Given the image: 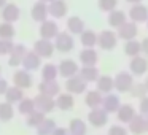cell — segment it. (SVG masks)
I'll use <instances>...</instances> for the list:
<instances>
[{
  "mask_svg": "<svg viewBox=\"0 0 148 135\" xmlns=\"http://www.w3.org/2000/svg\"><path fill=\"white\" fill-rule=\"evenodd\" d=\"M118 40H119L118 35H116L113 30L105 29L99 33V42H97V45H99V48L103 49V51H112V49L116 48Z\"/></svg>",
  "mask_w": 148,
  "mask_h": 135,
  "instance_id": "3",
  "label": "cell"
},
{
  "mask_svg": "<svg viewBox=\"0 0 148 135\" xmlns=\"http://www.w3.org/2000/svg\"><path fill=\"white\" fill-rule=\"evenodd\" d=\"M126 21H127V16H126V13L121 10H113L112 13H108V16H107V22H108V26L112 27V29H119Z\"/></svg>",
  "mask_w": 148,
  "mask_h": 135,
  "instance_id": "25",
  "label": "cell"
},
{
  "mask_svg": "<svg viewBox=\"0 0 148 135\" xmlns=\"http://www.w3.org/2000/svg\"><path fill=\"white\" fill-rule=\"evenodd\" d=\"M97 5H99L100 11H103V13H112L118 7V0H97Z\"/></svg>",
  "mask_w": 148,
  "mask_h": 135,
  "instance_id": "40",
  "label": "cell"
},
{
  "mask_svg": "<svg viewBox=\"0 0 148 135\" xmlns=\"http://www.w3.org/2000/svg\"><path fill=\"white\" fill-rule=\"evenodd\" d=\"M14 48L13 40H2L0 38V56H10Z\"/></svg>",
  "mask_w": 148,
  "mask_h": 135,
  "instance_id": "42",
  "label": "cell"
},
{
  "mask_svg": "<svg viewBox=\"0 0 148 135\" xmlns=\"http://www.w3.org/2000/svg\"><path fill=\"white\" fill-rule=\"evenodd\" d=\"M34 100H35V108L42 113H51L56 108L54 97H48V95H43V94H38Z\"/></svg>",
  "mask_w": 148,
  "mask_h": 135,
  "instance_id": "14",
  "label": "cell"
},
{
  "mask_svg": "<svg viewBox=\"0 0 148 135\" xmlns=\"http://www.w3.org/2000/svg\"><path fill=\"white\" fill-rule=\"evenodd\" d=\"M107 135H129V130H127V127H123L119 124H113L108 127Z\"/></svg>",
  "mask_w": 148,
  "mask_h": 135,
  "instance_id": "43",
  "label": "cell"
},
{
  "mask_svg": "<svg viewBox=\"0 0 148 135\" xmlns=\"http://www.w3.org/2000/svg\"><path fill=\"white\" fill-rule=\"evenodd\" d=\"M129 72H131L134 76H143L148 72V61L143 56H137V57H132L129 62Z\"/></svg>",
  "mask_w": 148,
  "mask_h": 135,
  "instance_id": "12",
  "label": "cell"
},
{
  "mask_svg": "<svg viewBox=\"0 0 148 135\" xmlns=\"http://www.w3.org/2000/svg\"><path fill=\"white\" fill-rule=\"evenodd\" d=\"M102 102H103V94H100L97 89H96V91H88V92H86L84 103H86V105L89 106L91 110L102 106Z\"/></svg>",
  "mask_w": 148,
  "mask_h": 135,
  "instance_id": "29",
  "label": "cell"
},
{
  "mask_svg": "<svg viewBox=\"0 0 148 135\" xmlns=\"http://www.w3.org/2000/svg\"><path fill=\"white\" fill-rule=\"evenodd\" d=\"M48 3H45V2H37L35 5H34L32 8H30V18H32L35 22H45L46 18H48Z\"/></svg>",
  "mask_w": 148,
  "mask_h": 135,
  "instance_id": "18",
  "label": "cell"
},
{
  "mask_svg": "<svg viewBox=\"0 0 148 135\" xmlns=\"http://www.w3.org/2000/svg\"><path fill=\"white\" fill-rule=\"evenodd\" d=\"M59 75L58 65L54 64H45L42 67V81H56Z\"/></svg>",
  "mask_w": 148,
  "mask_h": 135,
  "instance_id": "35",
  "label": "cell"
},
{
  "mask_svg": "<svg viewBox=\"0 0 148 135\" xmlns=\"http://www.w3.org/2000/svg\"><path fill=\"white\" fill-rule=\"evenodd\" d=\"M88 122L96 129L103 127V125H107V122H108V113H107L102 106L89 110V113H88Z\"/></svg>",
  "mask_w": 148,
  "mask_h": 135,
  "instance_id": "4",
  "label": "cell"
},
{
  "mask_svg": "<svg viewBox=\"0 0 148 135\" xmlns=\"http://www.w3.org/2000/svg\"><path fill=\"white\" fill-rule=\"evenodd\" d=\"M65 26H67V32L72 33V35H81L86 30L84 29V21L80 16H70Z\"/></svg>",
  "mask_w": 148,
  "mask_h": 135,
  "instance_id": "22",
  "label": "cell"
},
{
  "mask_svg": "<svg viewBox=\"0 0 148 135\" xmlns=\"http://www.w3.org/2000/svg\"><path fill=\"white\" fill-rule=\"evenodd\" d=\"M14 116V106L8 102L0 103V121L2 122H8L11 121Z\"/></svg>",
  "mask_w": 148,
  "mask_h": 135,
  "instance_id": "37",
  "label": "cell"
},
{
  "mask_svg": "<svg viewBox=\"0 0 148 135\" xmlns=\"http://www.w3.org/2000/svg\"><path fill=\"white\" fill-rule=\"evenodd\" d=\"M78 76L83 78L86 83H94V81L99 80L100 72H99V68H97V65H92V67H80Z\"/></svg>",
  "mask_w": 148,
  "mask_h": 135,
  "instance_id": "27",
  "label": "cell"
},
{
  "mask_svg": "<svg viewBox=\"0 0 148 135\" xmlns=\"http://www.w3.org/2000/svg\"><path fill=\"white\" fill-rule=\"evenodd\" d=\"M143 84H145V87L148 89V76H145V81H143Z\"/></svg>",
  "mask_w": 148,
  "mask_h": 135,
  "instance_id": "50",
  "label": "cell"
},
{
  "mask_svg": "<svg viewBox=\"0 0 148 135\" xmlns=\"http://www.w3.org/2000/svg\"><path fill=\"white\" fill-rule=\"evenodd\" d=\"M138 33V27L135 22L132 21H126L119 29H116V35H118L119 40H124V42H129V40H135Z\"/></svg>",
  "mask_w": 148,
  "mask_h": 135,
  "instance_id": "7",
  "label": "cell"
},
{
  "mask_svg": "<svg viewBox=\"0 0 148 135\" xmlns=\"http://www.w3.org/2000/svg\"><path fill=\"white\" fill-rule=\"evenodd\" d=\"M126 2H129V3L135 5V3H142V0H126Z\"/></svg>",
  "mask_w": 148,
  "mask_h": 135,
  "instance_id": "48",
  "label": "cell"
},
{
  "mask_svg": "<svg viewBox=\"0 0 148 135\" xmlns=\"http://www.w3.org/2000/svg\"><path fill=\"white\" fill-rule=\"evenodd\" d=\"M0 73H2V67H0Z\"/></svg>",
  "mask_w": 148,
  "mask_h": 135,
  "instance_id": "54",
  "label": "cell"
},
{
  "mask_svg": "<svg viewBox=\"0 0 148 135\" xmlns=\"http://www.w3.org/2000/svg\"><path fill=\"white\" fill-rule=\"evenodd\" d=\"M13 83L14 86H18L23 91L29 89V87H32V76H30V73L27 70L21 68V70H16L13 73Z\"/></svg>",
  "mask_w": 148,
  "mask_h": 135,
  "instance_id": "15",
  "label": "cell"
},
{
  "mask_svg": "<svg viewBox=\"0 0 148 135\" xmlns=\"http://www.w3.org/2000/svg\"><path fill=\"white\" fill-rule=\"evenodd\" d=\"M0 16H2V21H3V22L13 24L21 18V10H19V7H18L16 3H10V2H8V3L2 8Z\"/></svg>",
  "mask_w": 148,
  "mask_h": 135,
  "instance_id": "11",
  "label": "cell"
},
{
  "mask_svg": "<svg viewBox=\"0 0 148 135\" xmlns=\"http://www.w3.org/2000/svg\"><path fill=\"white\" fill-rule=\"evenodd\" d=\"M56 106H58L59 110H62V111H69V110H72L75 106L73 95L69 94V92L59 94V95L56 97Z\"/></svg>",
  "mask_w": 148,
  "mask_h": 135,
  "instance_id": "28",
  "label": "cell"
},
{
  "mask_svg": "<svg viewBox=\"0 0 148 135\" xmlns=\"http://www.w3.org/2000/svg\"><path fill=\"white\" fill-rule=\"evenodd\" d=\"M40 2H45V3H51L53 0H40Z\"/></svg>",
  "mask_w": 148,
  "mask_h": 135,
  "instance_id": "52",
  "label": "cell"
},
{
  "mask_svg": "<svg viewBox=\"0 0 148 135\" xmlns=\"http://www.w3.org/2000/svg\"><path fill=\"white\" fill-rule=\"evenodd\" d=\"M14 35H16V30H14V26L10 22H0V38L2 40H13Z\"/></svg>",
  "mask_w": 148,
  "mask_h": 135,
  "instance_id": "39",
  "label": "cell"
},
{
  "mask_svg": "<svg viewBox=\"0 0 148 135\" xmlns=\"http://www.w3.org/2000/svg\"><path fill=\"white\" fill-rule=\"evenodd\" d=\"M54 43V48L58 49L59 52H70L72 49L75 48V38L72 33H69L67 30L65 32H59L58 37L53 40Z\"/></svg>",
  "mask_w": 148,
  "mask_h": 135,
  "instance_id": "2",
  "label": "cell"
},
{
  "mask_svg": "<svg viewBox=\"0 0 148 135\" xmlns=\"http://www.w3.org/2000/svg\"><path fill=\"white\" fill-rule=\"evenodd\" d=\"M138 111H140L143 116L148 115V95L143 97V99H140V103H138Z\"/></svg>",
  "mask_w": 148,
  "mask_h": 135,
  "instance_id": "44",
  "label": "cell"
},
{
  "mask_svg": "<svg viewBox=\"0 0 148 135\" xmlns=\"http://www.w3.org/2000/svg\"><path fill=\"white\" fill-rule=\"evenodd\" d=\"M78 59H80L81 67H92L99 62V54L94 48H83V51H80Z\"/></svg>",
  "mask_w": 148,
  "mask_h": 135,
  "instance_id": "13",
  "label": "cell"
},
{
  "mask_svg": "<svg viewBox=\"0 0 148 135\" xmlns=\"http://www.w3.org/2000/svg\"><path fill=\"white\" fill-rule=\"evenodd\" d=\"M127 16H129V19H131L132 22H135V24L147 22L148 21V8L145 7V5H142V3H135V5L131 7Z\"/></svg>",
  "mask_w": 148,
  "mask_h": 135,
  "instance_id": "10",
  "label": "cell"
},
{
  "mask_svg": "<svg viewBox=\"0 0 148 135\" xmlns=\"http://www.w3.org/2000/svg\"><path fill=\"white\" fill-rule=\"evenodd\" d=\"M23 99H24L23 89H19L18 86H10V87H8L7 94H5V102L14 105V103H19Z\"/></svg>",
  "mask_w": 148,
  "mask_h": 135,
  "instance_id": "32",
  "label": "cell"
},
{
  "mask_svg": "<svg viewBox=\"0 0 148 135\" xmlns=\"http://www.w3.org/2000/svg\"><path fill=\"white\" fill-rule=\"evenodd\" d=\"M142 52L148 57V37L142 40Z\"/></svg>",
  "mask_w": 148,
  "mask_h": 135,
  "instance_id": "46",
  "label": "cell"
},
{
  "mask_svg": "<svg viewBox=\"0 0 148 135\" xmlns=\"http://www.w3.org/2000/svg\"><path fill=\"white\" fill-rule=\"evenodd\" d=\"M51 135H69V130L67 129H62V127H56V130Z\"/></svg>",
  "mask_w": 148,
  "mask_h": 135,
  "instance_id": "47",
  "label": "cell"
},
{
  "mask_svg": "<svg viewBox=\"0 0 148 135\" xmlns=\"http://www.w3.org/2000/svg\"><path fill=\"white\" fill-rule=\"evenodd\" d=\"M26 54H27L26 45H23V43H18V45H14L11 54L8 56V65H11V67L23 65V59H24V56H26Z\"/></svg>",
  "mask_w": 148,
  "mask_h": 135,
  "instance_id": "17",
  "label": "cell"
},
{
  "mask_svg": "<svg viewBox=\"0 0 148 135\" xmlns=\"http://www.w3.org/2000/svg\"><path fill=\"white\" fill-rule=\"evenodd\" d=\"M65 89L72 95H78V94H83L88 89V83L77 75V76H72L69 80H65Z\"/></svg>",
  "mask_w": 148,
  "mask_h": 135,
  "instance_id": "8",
  "label": "cell"
},
{
  "mask_svg": "<svg viewBox=\"0 0 148 135\" xmlns=\"http://www.w3.org/2000/svg\"><path fill=\"white\" fill-rule=\"evenodd\" d=\"M115 81V89L118 92L124 94V92H131L132 86H134V75L131 72H118L116 76L113 78Z\"/></svg>",
  "mask_w": 148,
  "mask_h": 135,
  "instance_id": "1",
  "label": "cell"
},
{
  "mask_svg": "<svg viewBox=\"0 0 148 135\" xmlns=\"http://www.w3.org/2000/svg\"><path fill=\"white\" fill-rule=\"evenodd\" d=\"M69 11V7L65 3V0H53L51 3H48V13L49 16H53L54 19H61L65 18Z\"/></svg>",
  "mask_w": 148,
  "mask_h": 135,
  "instance_id": "16",
  "label": "cell"
},
{
  "mask_svg": "<svg viewBox=\"0 0 148 135\" xmlns=\"http://www.w3.org/2000/svg\"><path fill=\"white\" fill-rule=\"evenodd\" d=\"M38 33H40V38L43 40H54L59 33V27L56 24V21H49L46 19L45 22L40 24V29H38Z\"/></svg>",
  "mask_w": 148,
  "mask_h": 135,
  "instance_id": "9",
  "label": "cell"
},
{
  "mask_svg": "<svg viewBox=\"0 0 148 135\" xmlns=\"http://www.w3.org/2000/svg\"><path fill=\"white\" fill-rule=\"evenodd\" d=\"M121 106V100L116 94H107L103 95V102H102V108L107 113H116Z\"/></svg>",
  "mask_w": 148,
  "mask_h": 135,
  "instance_id": "24",
  "label": "cell"
},
{
  "mask_svg": "<svg viewBox=\"0 0 148 135\" xmlns=\"http://www.w3.org/2000/svg\"><path fill=\"white\" fill-rule=\"evenodd\" d=\"M127 130L132 135H142L147 132V125H145V116L143 115H135V118L127 124Z\"/></svg>",
  "mask_w": 148,
  "mask_h": 135,
  "instance_id": "23",
  "label": "cell"
},
{
  "mask_svg": "<svg viewBox=\"0 0 148 135\" xmlns=\"http://www.w3.org/2000/svg\"><path fill=\"white\" fill-rule=\"evenodd\" d=\"M96 83H97V91H99L100 94H103V95L112 94V91L115 89V81H113V78L108 76V75H100Z\"/></svg>",
  "mask_w": 148,
  "mask_h": 135,
  "instance_id": "26",
  "label": "cell"
},
{
  "mask_svg": "<svg viewBox=\"0 0 148 135\" xmlns=\"http://www.w3.org/2000/svg\"><path fill=\"white\" fill-rule=\"evenodd\" d=\"M45 119H46L45 113H42V111H38V110H35V111H34L32 115L27 116L26 124L29 125V127H32V129H38L40 125H42V122L45 121Z\"/></svg>",
  "mask_w": 148,
  "mask_h": 135,
  "instance_id": "36",
  "label": "cell"
},
{
  "mask_svg": "<svg viewBox=\"0 0 148 135\" xmlns=\"http://www.w3.org/2000/svg\"><path fill=\"white\" fill-rule=\"evenodd\" d=\"M134 118H135V108L129 103H123L119 106V110L116 111V119L121 124H129Z\"/></svg>",
  "mask_w": 148,
  "mask_h": 135,
  "instance_id": "20",
  "label": "cell"
},
{
  "mask_svg": "<svg viewBox=\"0 0 148 135\" xmlns=\"http://www.w3.org/2000/svg\"><path fill=\"white\" fill-rule=\"evenodd\" d=\"M35 110H37L35 108V100L30 99V97H24V99L18 103V111H19L21 115H24V116L32 115Z\"/></svg>",
  "mask_w": 148,
  "mask_h": 135,
  "instance_id": "34",
  "label": "cell"
},
{
  "mask_svg": "<svg viewBox=\"0 0 148 135\" xmlns=\"http://www.w3.org/2000/svg\"><path fill=\"white\" fill-rule=\"evenodd\" d=\"M124 52H126V56H129L131 59L140 56L142 54V42H138V40H129V42H126Z\"/></svg>",
  "mask_w": 148,
  "mask_h": 135,
  "instance_id": "33",
  "label": "cell"
},
{
  "mask_svg": "<svg viewBox=\"0 0 148 135\" xmlns=\"http://www.w3.org/2000/svg\"><path fill=\"white\" fill-rule=\"evenodd\" d=\"M40 65H42V57L37 54L35 51H27V54L24 56L23 59V68L27 72H34V70H38Z\"/></svg>",
  "mask_w": 148,
  "mask_h": 135,
  "instance_id": "19",
  "label": "cell"
},
{
  "mask_svg": "<svg viewBox=\"0 0 148 135\" xmlns=\"http://www.w3.org/2000/svg\"><path fill=\"white\" fill-rule=\"evenodd\" d=\"M38 94L48 97H58L61 94V87H59L58 81H42L38 84Z\"/></svg>",
  "mask_w": 148,
  "mask_h": 135,
  "instance_id": "21",
  "label": "cell"
},
{
  "mask_svg": "<svg viewBox=\"0 0 148 135\" xmlns=\"http://www.w3.org/2000/svg\"><path fill=\"white\" fill-rule=\"evenodd\" d=\"M56 121L54 119H51V118H46L45 121L42 122V125H40L38 129H35L37 130V135H51L53 132L56 130Z\"/></svg>",
  "mask_w": 148,
  "mask_h": 135,
  "instance_id": "38",
  "label": "cell"
},
{
  "mask_svg": "<svg viewBox=\"0 0 148 135\" xmlns=\"http://www.w3.org/2000/svg\"><path fill=\"white\" fill-rule=\"evenodd\" d=\"M58 70H59V75L62 78L69 80L72 76H77L78 72H80V67H78V64L73 59H62L58 65Z\"/></svg>",
  "mask_w": 148,
  "mask_h": 135,
  "instance_id": "5",
  "label": "cell"
},
{
  "mask_svg": "<svg viewBox=\"0 0 148 135\" xmlns=\"http://www.w3.org/2000/svg\"><path fill=\"white\" fill-rule=\"evenodd\" d=\"M34 51H35L42 59H49V57H53L56 48H54V43H53L51 40L40 38L34 43Z\"/></svg>",
  "mask_w": 148,
  "mask_h": 135,
  "instance_id": "6",
  "label": "cell"
},
{
  "mask_svg": "<svg viewBox=\"0 0 148 135\" xmlns=\"http://www.w3.org/2000/svg\"><path fill=\"white\" fill-rule=\"evenodd\" d=\"M147 29H148V21H147Z\"/></svg>",
  "mask_w": 148,
  "mask_h": 135,
  "instance_id": "53",
  "label": "cell"
},
{
  "mask_svg": "<svg viewBox=\"0 0 148 135\" xmlns=\"http://www.w3.org/2000/svg\"><path fill=\"white\" fill-rule=\"evenodd\" d=\"M80 42L83 45V48H94L99 42V35H97L94 30H84L83 33L80 35Z\"/></svg>",
  "mask_w": 148,
  "mask_h": 135,
  "instance_id": "31",
  "label": "cell"
},
{
  "mask_svg": "<svg viewBox=\"0 0 148 135\" xmlns=\"http://www.w3.org/2000/svg\"><path fill=\"white\" fill-rule=\"evenodd\" d=\"M8 81L5 80V78H0V95H5L7 94V91H8Z\"/></svg>",
  "mask_w": 148,
  "mask_h": 135,
  "instance_id": "45",
  "label": "cell"
},
{
  "mask_svg": "<svg viewBox=\"0 0 148 135\" xmlns=\"http://www.w3.org/2000/svg\"><path fill=\"white\" fill-rule=\"evenodd\" d=\"M145 125H147V132H148V115L145 116Z\"/></svg>",
  "mask_w": 148,
  "mask_h": 135,
  "instance_id": "51",
  "label": "cell"
},
{
  "mask_svg": "<svg viewBox=\"0 0 148 135\" xmlns=\"http://www.w3.org/2000/svg\"><path fill=\"white\" fill-rule=\"evenodd\" d=\"M7 3H8V0H0V10H2V8H3Z\"/></svg>",
  "mask_w": 148,
  "mask_h": 135,
  "instance_id": "49",
  "label": "cell"
},
{
  "mask_svg": "<svg viewBox=\"0 0 148 135\" xmlns=\"http://www.w3.org/2000/svg\"><path fill=\"white\" fill-rule=\"evenodd\" d=\"M69 135H86L88 127H86V122L80 118H75L69 122Z\"/></svg>",
  "mask_w": 148,
  "mask_h": 135,
  "instance_id": "30",
  "label": "cell"
},
{
  "mask_svg": "<svg viewBox=\"0 0 148 135\" xmlns=\"http://www.w3.org/2000/svg\"><path fill=\"white\" fill-rule=\"evenodd\" d=\"M147 94H148V89L145 87L143 83H135L131 89V95L134 99H143V97H147Z\"/></svg>",
  "mask_w": 148,
  "mask_h": 135,
  "instance_id": "41",
  "label": "cell"
}]
</instances>
